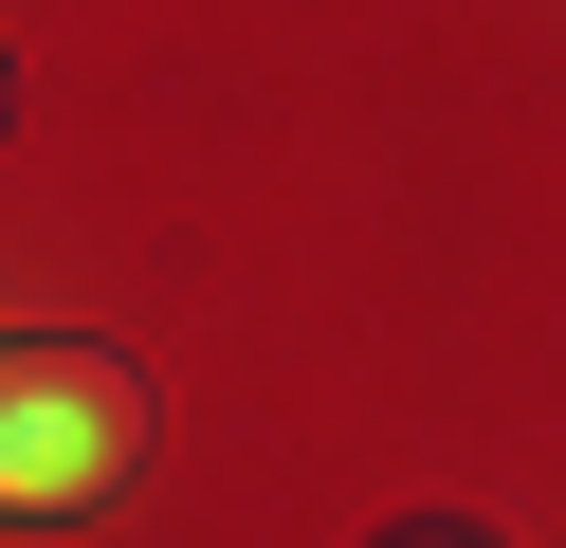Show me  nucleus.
Masks as SVG:
<instances>
[{
    "label": "nucleus",
    "instance_id": "f257e3e1",
    "mask_svg": "<svg viewBox=\"0 0 566 548\" xmlns=\"http://www.w3.org/2000/svg\"><path fill=\"white\" fill-rule=\"evenodd\" d=\"M147 475V365L128 348H0V511H111Z\"/></svg>",
    "mask_w": 566,
    "mask_h": 548
},
{
    "label": "nucleus",
    "instance_id": "f03ea898",
    "mask_svg": "<svg viewBox=\"0 0 566 548\" xmlns=\"http://www.w3.org/2000/svg\"><path fill=\"white\" fill-rule=\"evenodd\" d=\"M402 548H475V530H402Z\"/></svg>",
    "mask_w": 566,
    "mask_h": 548
},
{
    "label": "nucleus",
    "instance_id": "7ed1b4c3",
    "mask_svg": "<svg viewBox=\"0 0 566 548\" xmlns=\"http://www.w3.org/2000/svg\"><path fill=\"white\" fill-rule=\"evenodd\" d=\"M0 110H19V73H0Z\"/></svg>",
    "mask_w": 566,
    "mask_h": 548
}]
</instances>
